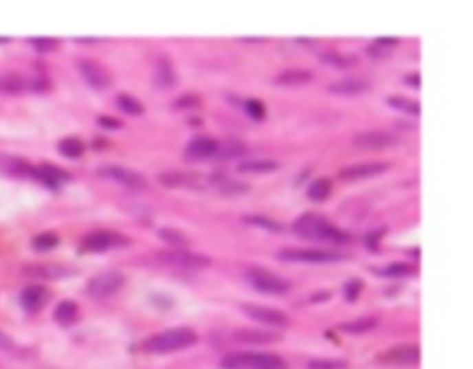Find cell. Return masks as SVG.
<instances>
[{"label": "cell", "mask_w": 473, "mask_h": 369, "mask_svg": "<svg viewBox=\"0 0 473 369\" xmlns=\"http://www.w3.org/2000/svg\"><path fill=\"white\" fill-rule=\"evenodd\" d=\"M294 233L300 234L302 238H307V241L337 242V244H344V242L349 241V234L346 231L335 227L324 216L314 214V212L302 214L296 220Z\"/></svg>", "instance_id": "cell-1"}, {"label": "cell", "mask_w": 473, "mask_h": 369, "mask_svg": "<svg viewBox=\"0 0 473 369\" xmlns=\"http://www.w3.org/2000/svg\"><path fill=\"white\" fill-rule=\"evenodd\" d=\"M196 340H198V336L190 328H168V331H163V333L154 334L152 338H148L144 342V349L148 353H154V355H165V353L179 351L185 347L195 346Z\"/></svg>", "instance_id": "cell-2"}, {"label": "cell", "mask_w": 473, "mask_h": 369, "mask_svg": "<svg viewBox=\"0 0 473 369\" xmlns=\"http://www.w3.org/2000/svg\"><path fill=\"white\" fill-rule=\"evenodd\" d=\"M222 369H287L283 358L272 353H233L220 362Z\"/></svg>", "instance_id": "cell-3"}, {"label": "cell", "mask_w": 473, "mask_h": 369, "mask_svg": "<svg viewBox=\"0 0 473 369\" xmlns=\"http://www.w3.org/2000/svg\"><path fill=\"white\" fill-rule=\"evenodd\" d=\"M246 279L254 288L265 293H287L289 292V282L276 276L274 271H268L259 266H252L246 270Z\"/></svg>", "instance_id": "cell-4"}, {"label": "cell", "mask_w": 473, "mask_h": 369, "mask_svg": "<svg viewBox=\"0 0 473 369\" xmlns=\"http://www.w3.org/2000/svg\"><path fill=\"white\" fill-rule=\"evenodd\" d=\"M122 287H124V276L122 273H118V271H104V273H98V276H95L87 282L85 292H87L89 298L104 299L111 298L113 293H117Z\"/></svg>", "instance_id": "cell-5"}, {"label": "cell", "mask_w": 473, "mask_h": 369, "mask_svg": "<svg viewBox=\"0 0 473 369\" xmlns=\"http://www.w3.org/2000/svg\"><path fill=\"white\" fill-rule=\"evenodd\" d=\"M161 262L168 264L172 268H185V270H204L207 266H211V258L200 253L185 251V249H172V251H165L157 255Z\"/></svg>", "instance_id": "cell-6"}, {"label": "cell", "mask_w": 473, "mask_h": 369, "mask_svg": "<svg viewBox=\"0 0 473 369\" xmlns=\"http://www.w3.org/2000/svg\"><path fill=\"white\" fill-rule=\"evenodd\" d=\"M279 258L290 260V262H337L342 260L344 255L331 249H283L279 253Z\"/></svg>", "instance_id": "cell-7"}, {"label": "cell", "mask_w": 473, "mask_h": 369, "mask_svg": "<svg viewBox=\"0 0 473 369\" xmlns=\"http://www.w3.org/2000/svg\"><path fill=\"white\" fill-rule=\"evenodd\" d=\"M241 311L248 317H252L254 322L265 323L270 327H289L290 320L285 312L278 311V309H270V306L257 305V303H244L241 306Z\"/></svg>", "instance_id": "cell-8"}, {"label": "cell", "mask_w": 473, "mask_h": 369, "mask_svg": "<svg viewBox=\"0 0 473 369\" xmlns=\"http://www.w3.org/2000/svg\"><path fill=\"white\" fill-rule=\"evenodd\" d=\"M160 181L168 185V187H190V188H204L209 185H217L220 177L201 176V174H187V172H166L161 174Z\"/></svg>", "instance_id": "cell-9"}, {"label": "cell", "mask_w": 473, "mask_h": 369, "mask_svg": "<svg viewBox=\"0 0 473 369\" xmlns=\"http://www.w3.org/2000/svg\"><path fill=\"white\" fill-rule=\"evenodd\" d=\"M78 71H80L83 80L96 91H104L113 83V78L107 72V69H104L100 63H96L93 59H80Z\"/></svg>", "instance_id": "cell-10"}, {"label": "cell", "mask_w": 473, "mask_h": 369, "mask_svg": "<svg viewBox=\"0 0 473 369\" xmlns=\"http://www.w3.org/2000/svg\"><path fill=\"white\" fill-rule=\"evenodd\" d=\"M126 244H128V238L124 234L111 233V231H96V233L87 234L82 242L83 249L93 253H102L109 247L126 246Z\"/></svg>", "instance_id": "cell-11"}, {"label": "cell", "mask_w": 473, "mask_h": 369, "mask_svg": "<svg viewBox=\"0 0 473 369\" xmlns=\"http://www.w3.org/2000/svg\"><path fill=\"white\" fill-rule=\"evenodd\" d=\"M98 174H100L102 177H106V179H111V181L120 183V185H126V187L130 188L146 187V181H144V177H142L139 172L124 168V166H115V164H111V166H102L100 170H98Z\"/></svg>", "instance_id": "cell-12"}, {"label": "cell", "mask_w": 473, "mask_h": 369, "mask_svg": "<svg viewBox=\"0 0 473 369\" xmlns=\"http://www.w3.org/2000/svg\"><path fill=\"white\" fill-rule=\"evenodd\" d=\"M386 170H388V164L381 163V161H373V163H361L342 168L338 172V177L344 179V181H359V179H366V177H375Z\"/></svg>", "instance_id": "cell-13"}, {"label": "cell", "mask_w": 473, "mask_h": 369, "mask_svg": "<svg viewBox=\"0 0 473 369\" xmlns=\"http://www.w3.org/2000/svg\"><path fill=\"white\" fill-rule=\"evenodd\" d=\"M397 139L392 133L384 131H362L353 139V144L361 150H384L394 146Z\"/></svg>", "instance_id": "cell-14"}, {"label": "cell", "mask_w": 473, "mask_h": 369, "mask_svg": "<svg viewBox=\"0 0 473 369\" xmlns=\"http://www.w3.org/2000/svg\"><path fill=\"white\" fill-rule=\"evenodd\" d=\"M32 174H34V168L30 166L28 161L15 157L12 153H0V176L2 177L19 179V177L32 176Z\"/></svg>", "instance_id": "cell-15"}, {"label": "cell", "mask_w": 473, "mask_h": 369, "mask_svg": "<svg viewBox=\"0 0 473 369\" xmlns=\"http://www.w3.org/2000/svg\"><path fill=\"white\" fill-rule=\"evenodd\" d=\"M231 338L236 344H252V346H261V344H272L279 342L281 336L270 331H259V328H239L231 334Z\"/></svg>", "instance_id": "cell-16"}, {"label": "cell", "mask_w": 473, "mask_h": 369, "mask_svg": "<svg viewBox=\"0 0 473 369\" xmlns=\"http://www.w3.org/2000/svg\"><path fill=\"white\" fill-rule=\"evenodd\" d=\"M48 298L50 293L43 284H30L21 292V305L24 306V311L37 312L47 305Z\"/></svg>", "instance_id": "cell-17"}, {"label": "cell", "mask_w": 473, "mask_h": 369, "mask_svg": "<svg viewBox=\"0 0 473 369\" xmlns=\"http://www.w3.org/2000/svg\"><path fill=\"white\" fill-rule=\"evenodd\" d=\"M372 87V83L364 80V78H342L333 82L327 91L331 94H342V96H353V94H361Z\"/></svg>", "instance_id": "cell-18"}, {"label": "cell", "mask_w": 473, "mask_h": 369, "mask_svg": "<svg viewBox=\"0 0 473 369\" xmlns=\"http://www.w3.org/2000/svg\"><path fill=\"white\" fill-rule=\"evenodd\" d=\"M219 150V142L211 137H195L185 148V155L190 159H206L214 155Z\"/></svg>", "instance_id": "cell-19"}, {"label": "cell", "mask_w": 473, "mask_h": 369, "mask_svg": "<svg viewBox=\"0 0 473 369\" xmlns=\"http://www.w3.org/2000/svg\"><path fill=\"white\" fill-rule=\"evenodd\" d=\"M32 176L39 179L41 183H45L50 188L61 187V183L69 181V177H71L65 170H61L58 166H52V164H43L39 168H34Z\"/></svg>", "instance_id": "cell-20"}, {"label": "cell", "mask_w": 473, "mask_h": 369, "mask_svg": "<svg viewBox=\"0 0 473 369\" xmlns=\"http://www.w3.org/2000/svg\"><path fill=\"white\" fill-rule=\"evenodd\" d=\"M30 91V78L21 72H6L0 74V93L4 94H21Z\"/></svg>", "instance_id": "cell-21"}, {"label": "cell", "mask_w": 473, "mask_h": 369, "mask_svg": "<svg viewBox=\"0 0 473 369\" xmlns=\"http://www.w3.org/2000/svg\"><path fill=\"white\" fill-rule=\"evenodd\" d=\"M386 362L403 364V366H412L420 362V347L418 346H399L394 347L384 355Z\"/></svg>", "instance_id": "cell-22"}, {"label": "cell", "mask_w": 473, "mask_h": 369, "mask_svg": "<svg viewBox=\"0 0 473 369\" xmlns=\"http://www.w3.org/2000/svg\"><path fill=\"white\" fill-rule=\"evenodd\" d=\"M154 82L160 89H170L174 83L177 82L176 72H174V67L166 58H161L155 65V74Z\"/></svg>", "instance_id": "cell-23"}, {"label": "cell", "mask_w": 473, "mask_h": 369, "mask_svg": "<svg viewBox=\"0 0 473 369\" xmlns=\"http://www.w3.org/2000/svg\"><path fill=\"white\" fill-rule=\"evenodd\" d=\"M313 80V72L305 71V69H290V71L281 72L276 78L278 85H285V87H296V85H305Z\"/></svg>", "instance_id": "cell-24"}, {"label": "cell", "mask_w": 473, "mask_h": 369, "mask_svg": "<svg viewBox=\"0 0 473 369\" xmlns=\"http://www.w3.org/2000/svg\"><path fill=\"white\" fill-rule=\"evenodd\" d=\"M78 317V305L74 303V301H71V299H67V301H61L58 306H56V311H54V320L58 323H61V325H71V323L76 322Z\"/></svg>", "instance_id": "cell-25"}, {"label": "cell", "mask_w": 473, "mask_h": 369, "mask_svg": "<svg viewBox=\"0 0 473 369\" xmlns=\"http://www.w3.org/2000/svg\"><path fill=\"white\" fill-rule=\"evenodd\" d=\"M377 323H379L377 317L366 316V317H359V320H353V322L340 323L338 327H340V331H344V333L361 334V333H368V331L375 328L377 327Z\"/></svg>", "instance_id": "cell-26"}, {"label": "cell", "mask_w": 473, "mask_h": 369, "mask_svg": "<svg viewBox=\"0 0 473 369\" xmlns=\"http://www.w3.org/2000/svg\"><path fill=\"white\" fill-rule=\"evenodd\" d=\"M279 166L278 161L272 159H254L239 164V172H272Z\"/></svg>", "instance_id": "cell-27"}, {"label": "cell", "mask_w": 473, "mask_h": 369, "mask_svg": "<svg viewBox=\"0 0 473 369\" xmlns=\"http://www.w3.org/2000/svg\"><path fill=\"white\" fill-rule=\"evenodd\" d=\"M243 153H246V144H244V142L226 141L222 142V144H219V150H217L214 155H219L220 159H233L239 157V155H243Z\"/></svg>", "instance_id": "cell-28"}, {"label": "cell", "mask_w": 473, "mask_h": 369, "mask_svg": "<svg viewBox=\"0 0 473 369\" xmlns=\"http://www.w3.org/2000/svg\"><path fill=\"white\" fill-rule=\"evenodd\" d=\"M329 194H331V181L325 179V177H320V179L311 183V187L307 190V196L314 201H324Z\"/></svg>", "instance_id": "cell-29"}, {"label": "cell", "mask_w": 473, "mask_h": 369, "mask_svg": "<svg viewBox=\"0 0 473 369\" xmlns=\"http://www.w3.org/2000/svg\"><path fill=\"white\" fill-rule=\"evenodd\" d=\"M83 150H85L83 142L80 139H76V137H69V139H63V141L59 142V153L69 159L80 157Z\"/></svg>", "instance_id": "cell-30"}, {"label": "cell", "mask_w": 473, "mask_h": 369, "mask_svg": "<svg viewBox=\"0 0 473 369\" xmlns=\"http://www.w3.org/2000/svg\"><path fill=\"white\" fill-rule=\"evenodd\" d=\"M388 104H390V107H394V109L405 111L407 115H414V117L420 115V104H418L416 100L405 98V96H390V98H388Z\"/></svg>", "instance_id": "cell-31"}, {"label": "cell", "mask_w": 473, "mask_h": 369, "mask_svg": "<svg viewBox=\"0 0 473 369\" xmlns=\"http://www.w3.org/2000/svg\"><path fill=\"white\" fill-rule=\"evenodd\" d=\"M117 106L128 115H142L144 113V107H142L141 102L130 96V94H120L117 98Z\"/></svg>", "instance_id": "cell-32"}, {"label": "cell", "mask_w": 473, "mask_h": 369, "mask_svg": "<svg viewBox=\"0 0 473 369\" xmlns=\"http://www.w3.org/2000/svg\"><path fill=\"white\" fill-rule=\"evenodd\" d=\"M160 236L165 242L172 244V246H177L179 249L189 244V238H187L182 231H177V229H172V227L160 229Z\"/></svg>", "instance_id": "cell-33"}, {"label": "cell", "mask_w": 473, "mask_h": 369, "mask_svg": "<svg viewBox=\"0 0 473 369\" xmlns=\"http://www.w3.org/2000/svg\"><path fill=\"white\" fill-rule=\"evenodd\" d=\"M307 369H349V364L338 358H320V360H311L307 364Z\"/></svg>", "instance_id": "cell-34"}, {"label": "cell", "mask_w": 473, "mask_h": 369, "mask_svg": "<svg viewBox=\"0 0 473 369\" xmlns=\"http://www.w3.org/2000/svg\"><path fill=\"white\" fill-rule=\"evenodd\" d=\"M322 63L333 65V67H351V65L357 63V58L344 56V54L338 52H325L322 54Z\"/></svg>", "instance_id": "cell-35"}, {"label": "cell", "mask_w": 473, "mask_h": 369, "mask_svg": "<svg viewBox=\"0 0 473 369\" xmlns=\"http://www.w3.org/2000/svg\"><path fill=\"white\" fill-rule=\"evenodd\" d=\"M58 234L54 233H41L37 234L36 238L32 241V246L36 247V249H39V251H47V249H52V247L58 246Z\"/></svg>", "instance_id": "cell-36"}, {"label": "cell", "mask_w": 473, "mask_h": 369, "mask_svg": "<svg viewBox=\"0 0 473 369\" xmlns=\"http://www.w3.org/2000/svg\"><path fill=\"white\" fill-rule=\"evenodd\" d=\"M416 271V268H414L412 264H407V262H392L388 264L386 268L383 270V276H390V277H405V276H410V273H414Z\"/></svg>", "instance_id": "cell-37"}, {"label": "cell", "mask_w": 473, "mask_h": 369, "mask_svg": "<svg viewBox=\"0 0 473 369\" xmlns=\"http://www.w3.org/2000/svg\"><path fill=\"white\" fill-rule=\"evenodd\" d=\"M243 220L246 223H252V225H259V227H263V229H268V231H283V225L278 222H274V220H270V218L252 214V216H244Z\"/></svg>", "instance_id": "cell-38"}, {"label": "cell", "mask_w": 473, "mask_h": 369, "mask_svg": "<svg viewBox=\"0 0 473 369\" xmlns=\"http://www.w3.org/2000/svg\"><path fill=\"white\" fill-rule=\"evenodd\" d=\"M32 47L36 48L37 52H52L58 48V39H52V37H32L30 39Z\"/></svg>", "instance_id": "cell-39"}, {"label": "cell", "mask_w": 473, "mask_h": 369, "mask_svg": "<svg viewBox=\"0 0 473 369\" xmlns=\"http://www.w3.org/2000/svg\"><path fill=\"white\" fill-rule=\"evenodd\" d=\"M219 188L222 194H243L244 190H248V185L235 181H226L224 177H222L219 183Z\"/></svg>", "instance_id": "cell-40"}, {"label": "cell", "mask_w": 473, "mask_h": 369, "mask_svg": "<svg viewBox=\"0 0 473 369\" xmlns=\"http://www.w3.org/2000/svg\"><path fill=\"white\" fill-rule=\"evenodd\" d=\"M246 111H248V115H252V118H255V120H263L266 113L263 102H259V100H248V102H246Z\"/></svg>", "instance_id": "cell-41"}, {"label": "cell", "mask_w": 473, "mask_h": 369, "mask_svg": "<svg viewBox=\"0 0 473 369\" xmlns=\"http://www.w3.org/2000/svg\"><path fill=\"white\" fill-rule=\"evenodd\" d=\"M361 290H362L361 279H353V281H349L348 284H346V290H344V293H346V299H348V301H355V299L359 298Z\"/></svg>", "instance_id": "cell-42"}, {"label": "cell", "mask_w": 473, "mask_h": 369, "mask_svg": "<svg viewBox=\"0 0 473 369\" xmlns=\"http://www.w3.org/2000/svg\"><path fill=\"white\" fill-rule=\"evenodd\" d=\"M200 106V98L196 94H184L176 100V107H196Z\"/></svg>", "instance_id": "cell-43"}, {"label": "cell", "mask_w": 473, "mask_h": 369, "mask_svg": "<svg viewBox=\"0 0 473 369\" xmlns=\"http://www.w3.org/2000/svg\"><path fill=\"white\" fill-rule=\"evenodd\" d=\"M397 45L396 37H377L373 41V48H379V50H386V48H394Z\"/></svg>", "instance_id": "cell-44"}, {"label": "cell", "mask_w": 473, "mask_h": 369, "mask_svg": "<svg viewBox=\"0 0 473 369\" xmlns=\"http://www.w3.org/2000/svg\"><path fill=\"white\" fill-rule=\"evenodd\" d=\"M15 347V342L12 340V336H8L4 331H0V349L2 351H12Z\"/></svg>", "instance_id": "cell-45"}, {"label": "cell", "mask_w": 473, "mask_h": 369, "mask_svg": "<svg viewBox=\"0 0 473 369\" xmlns=\"http://www.w3.org/2000/svg\"><path fill=\"white\" fill-rule=\"evenodd\" d=\"M98 124L100 126H104V128H122V122L118 120V118H113V117H98Z\"/></svg>", "instance_id": "cell-46"}, {"label": "cell", "mask_w": 473, "mask_h": 369, "mask_svg": "<svg viewBox=\"0 0 473 369\" xmlns=\"http://www.w3.org/2000/svg\"><path fill=\"white\" fill-rule=\"evenodd\" d=\"M379 234H384V231L381 229V231H377V233H370V234H366V244L372 249H377V242L381 241V236Z\"/></svg>", "instance_id": "cell-47"}, {"label": "cell", "mask_w": 473, "mask_h": 369, "mask_svg": "<svg viewBox=\"0 0 473 369\" xmlns=\"http://www.w3.org/2000/svg\"><path fill=\"white\" fill-rule=\"evenodd\" d=\"M407 82L410 83V85H414V87H420V76L418 74H410V76H407Z\"/></svg>", "instance_id": "cell-48"}]
</instances>
